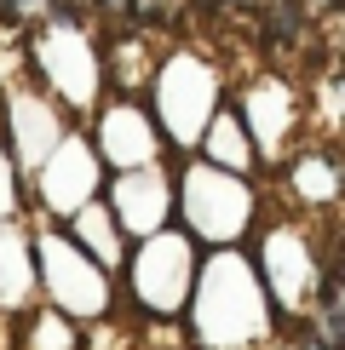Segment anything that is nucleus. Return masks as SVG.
Instances as JSON below:
<instances>
[{
    "label": "nucleus",
    "mask_w": 345,
    "mask_h": 350,
    "mask_svg": "<svg viewBox=\"0 0 345 350\" xmlns=\"http://www.w3.org/2000/svg\"><path fill=\"white\" fill-rule=\"evenodd\" d=\"M40 12H52V0H0V18L6 23H29V18H40Z\"/></svg>",
    "instance_id": "nucleus-2"
},
{
    "label": "nucleus",
    "mask_w": 345,
    "mask_h": 350,
    "mask_svg": "<svg viewBox=\"0 0 345 350\" xmlns=\"http://www.w3.org/2000/svg\"><path fill=\"white\" fill-rule=\"evenodd\" d=\"M282 350H328V345L316 339V327H299V333H294V339H288Z\"/></svg>",
    "instance_id": "nucleus-3"
},
{
    "label": "nucleus",
    "mask_w": 345,
    "mask_h": 350,
    "mask_svg": "<svg viewBox=\"0 0 345 350\" xmlns=\"http://www.w3.org/2000/svg\"><path fill=\"white\" fill-rule=\"evenodd\" d=\"M316 339L328 350H345V275H328L316 293Z\"/></svg>",
    "instance_id": "nucleus-1"
}]
</instances>
